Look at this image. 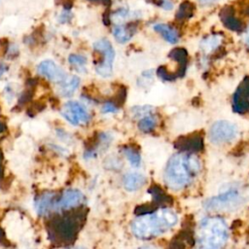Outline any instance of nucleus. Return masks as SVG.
Segmentation results:
<instances>
[{
	"label": "nucleus",
	"instance_id": "1",
	"mask_svg": "<svg viewBox=\"0 0 249 249\" xmlns=\"http://www.w3.org/2000/svg\"><path fill=\"white\" fill-rule=\"evenodd\" d=\"M201 163L199 159L191 153H179L172 156L165 167V184L173 190L188 186L199 173Z\"/></svg>",
	"mask_w": 249,
	"mask_h": 249
},
{
	"label": "nucleus",
	"instance_id": "2",
	"mask_svg": "<svg viewBox=\"0 0 249 249\" xmlns=\"http://www.w3.org/2000/svg\"><path fill=\"white\" fill-rule=\"evenodd\" d=\"M176 223V213L170 209L161 208L153 213L138 216L131 223V231L135 236L148 239L162 234Z\"/></svg>",
	"mask_w": 249,
	"mask_h": 249
},
{
	"label": "nucleus",
	"instance_id": "3",
	"mask_svg": "<svg viewBox=\"0 0 249 249\" xmlns=\"http://www.w3.org/2000/svg\"><path fill=\"white\" fill-rule=\"evenodd\" d=\"M228 238V227L219 217H210L201 221L196 249H222Z\"/></svg>",
	"mask_w": 249,
	"mask_h": 249
},
{
	"label": "nucleus",
	"instance_id": "4",
	"mask_svg": "<svg viewBox=\"0 0 249 249\" xmlns=\"http://www.w3.org/2000/svg\"><path fill=\"white\" fill-rule=\"evenodd\" d=\"M93 49L103 56L102 60H100L95 67L96 73L104 78L110 77L113 72V62L115 58V51L112 44L107 39H99L93 43Z\"/></svg>",
	"mask_w": 249,
	"mask_h": 249
},
{
	"label": "nucleus",
	"instance_id": "5",
	"mask_svg": "<svg viewBox=\"0 0 249 249\" xmlns=\"http://www.w3.org/2000/svg\"><path fill=\"white\" fill-rule=\"evenodd\" d=\"M238 134L237 126L226 120L215 122L209 130V139L214 144H224L232 141Z\"/></svg>",
	"mask_w": 249,
	"mask_h": 249
},
{
	"label": "nucleus",
	"instance_id": "6",
	"mask_svg": "<svg viewBox=\"0 0 249 249\" xmlns=\"http://www.w3.org/2000/svg\"><path fill=\"white\" fill-rule=\"evenodd\" d=\"M61 115L68 123L77 126L87 124L90 118L86 107L77 101L65 103L61 109Z\"/></svg>",
	"mask_w": 249,
	"mask_h": 249
},
{
	"label": "nucleus",
	"instance_id": "7",
	"mask_svg": "<svg viewBox=\"0 0 249 249\" xmlns=\"http://www.w3.org/2000/svg\"><path fill=\"white\" fill-rule=\"evenodd\" d=\"M38 72L48 80L55 83H61L67 77L64 70L51 59L41 61L38 65Z\"/></svg>",
	"mask_w": 249,
	"mask_h": 249
},
{
	"label": "nucleus",
	"instance_id": "8",
	"mask_svg": "<svg viewBox=\"0 0 249 249\" xmlns=\"http://www.w3.org/2000/svg\"><path fill=\"white\" fill-rule=\"evenodd\" d=\"M238 191L235 189H231L221 195L209 198L207 201H205V207L212 210H220L230 206V204L233 203L238 198Z\"/></svg>",
	"mask_w": 249,
	"mask_h": 249
},
{
	"label": "nucleus",
	"instance_id": "9",
	"mask_svg": "<svg viewBox=\"0 0 249 249\" xmlns=\"http://www.w3.org/2000/svg\"><path fill=\"white\" fill-rule=\"evenodd\" d=\"M26 222L18 213H11L7 217L6 231L10 239L17 240L22 236V233L26 231Z\"/></svg>",
	"mask_w": 249,
	"mask_h": 249
},
{
	"label": "nucleus",
	"instance_id": "10",
	"mask_svg": "<svg viewBox=\"0 0 249 249\" xmlns=\"http://www.w3.org/2000/svg\"><path fill=\"white\" fill-rule=\"evenodd\" d=\"M249 95V81H244L239 89L236 90L233 100L234 110L236 112H244L249 109L248 96Z\"/></svg>",
	"mask_w": 249,
	"mask_h": 249
},
{
	"label": "nucleus",
	"instance_id": "11",
	"mask_svg": "<svg viewBox=\"0 0 249 249\" xmlns=\"http://www.w3.org/2000/svg\"><path fill=\"white\" fill-rule=\"evenodd\" d=\"M175 146L185 152H196L202 149L203 142L199 135H189L177 140Z\"/></svg>",
	"mask_w": 249,
	"mask_h": 249
},
{
	"label": "nucleus",
	"instance_id": "12",
	"mask_svg": "<svg viewBox=\"0 0 249 249\" xmlns=\"http://www.w3.org/2000/svg\"><path fill=\"white\" fill-rule=\"evenodd\" d=\"M83 199H84V196L79 190L70 189L64 192L63 196H61L60 200L57 203V206L63 209L72 208L74 206L79 205L83 201Z\"/></svg>",
	"mask_w": 249,
	"mask_h": 249
},
{
	"label": "nucleus",
	"instance_id": "13",
	"mask_svg": "<svg viewBox=\"0 0 249 249\" xmlns=\"http://www.w3.org/2000/svg\"><path fill=\"white\" fill-rule=\"evenodd\" d=\"M145 182H146L145 176L141 173H138V172L126 173L124 176V179H123L124 187L127 191H130V192L139 190L140 188L143 187Z\"/></svg>",
	"mask_w": 249,
	"mask_h": 249
},
{
	"label": "nucleus",
	"instance_id": "14",
	"mask_svg": "<svg viewBox=\"0 0 249 249\" xmlns=\"http://www.w3.org/2000/svg\"><path fill=\"white\" fill-rule=\"evenodd\" d=\"M154 30L157 31L159 34H160L165 41L171 43V44H174L178 41L179 39V36H178V33L176 32L175 29H173L172 27L168 26L167 24H164V23H158V24H155L153 26Z\"/></svg>",
	"mask_w": 249,
	"mask_h": 249
},
{
	"label": "nucleus",
	"instance_id": "15",
	"mask_svg": "<svg viewBox=\"0 0 249 249\" xmlns=\"http://www.w3.org/2000/svg\"><path fill=\"white\" fill-rule=\"evenodd\" d=\"M149 193L153 196V201L156 205H166L171 203V197L159 186L154 185L149 189Z\"/></svg>",
	"mask_w": 249,
	"mask_h": 249
},
{
	"label": "nucleus",
	"instance_id": "16",
	"mask_svg": "<svg viewBox=\"0 0 249 249\" xmlns=\"http://www.w3.org/2000/svg\"><path fill=\"white\" fill-rule=\"evenodd\" d=\"M80 85V79L78 76H70L66 77L64 81L61 82L60 86V93L63 96H71Z\"/></svg>",
	"mask_w": 249,
	"mask_h": 249
},
{
	"label": "nucleus",
	"instance_id": "17",
	"mask_svg": "<svg viewBox=\"0 0 249 249\" xmlns=\"http://www.w3.org/2000/svg\"><path fill=\"white\" fill-rule=\"evenodd\" d=\"M113 34L118 42L125 43L132 37L133 30L130 25H117L113 28Z\"/></svg>",
	"mask_w": 249,
	"mask_h": 249
},
{
	"label": "nucleus",
	"instance_id": "18",
	"mask_svg": "<svg viewBox=\"0 0 249 249\" xmlns=\"http://www.w3.org/2000/svg\"><path fill=\"white\" fill-rule=\"evenodd\" d=\"M124 153L127 159V160L129 161V163L134 166V167H138L141 163V157L140 154L138 153V151L132 147H125L124 149Z\"/></svg>",
	"mask_w": 249,
	"mask_h": 249
},
{
	"label": "nucleus",
	"instance_id": "19",
	"mask_svg": "<svg viewBox=\"0 0 249 249\" xmlns=\"http://www.w3.org/2000/svg\"><path fill=\"white\" fill-rule=\"evenodd\" d=\"M157 124V119L155 118L154 115H147L144 116L138 123V127L140 130L144 131V132H148L151 131L152 129H154V127Z\"/></svg>",
	"mask_w": 249,
	"mask_h": 249
},
{
	"label": "nucleus",
	"instance_id": "20",
	"mask_svg": "<svg viewBox=\"0 0 249 249\" xmlns=\"http://www.w3.org/2000/svg\"><path fill=\"white\" fill-rule=\"evenodd\" d=\"M220 44V38L218 36H210L205 38L201 44L200 47L204 52H210L217 48V46Z\"/></svg>",
	"mask_w": 249,
	"mask_h": 249
},
{
	"label": "nucleus",
	"instance_id": "21",
	"mask_svg": "<svg viewBox=\"0 0 249 249\" xmlns=\"http://www.w3.org/2000/svg\"><path fill=\"white\" fill-rule=\"evenodd\" d=\"M68 61L70 64L79 68H84L85 65L87 64V58L81 54H76V53L70 54L68 57Z\"/></svg>",
	"mask_w": 249,
	"mask_h": 249
},
{
	"label": "nucleus",
	"instance_id": "22",
	"mask_svg": "<svg viewBox=\"0 0 249 249\" xmlns=\"http://www.w3.org/2000/svg\"><path fill=\"white\" fill-rule=\"evenodd\" d=\"M51 198H52V195H46L43 197H41V199L38 201V204H37V210L39 214H43L49 209Z\"/></svg>",
	"mask_w": 249,
	"mask_h": 249
},
{
	"label": "nucleus",
	"instance_id": "23",
	"mask_svg": "<svg viewBox=\"0 0 249 249\" xmlns=\"http://www.w3.org/2000/svg\"><path fill=\"white\" fill-rule=\"evenodd\" d=\"M192 12H193V6H192V3H189V2H185L184 4L181 5L180 9L178 10V13H177V17L178 18H186V17H189L192 15Z\"/></svg>",
	"mask_w": 249,
	"mask_h": 249
},
{
	"label": "nucleus",
	"instance_id": "24",
	"mask_svg": "<svg viewBox=\"0 0 249 249\" xmlns=\"http://www.w3.org/2000/svg\"><path fill=\"white\" fill-rule=\"evenodd\" d=\"M117 106L113 103H105L103 106H102V112L107 114V113H115L117 111Z\"/></svg>",
	"mask_w": 249,
	"mask_h": 249
},
{
	"label": "nucleus",
	"instance_id": "25",
	"mask_svg": "<svg viewBox=\"0 0 249 249\" xmlns=\"http://www.w3.org/2000/svg\"><path fill=\"white\" fill-rule=\"evenodd\" d=\"M7 69H8V68H7V65H6L3 61L0 60V77L3 76V74L7 71Z\"/></svg>",
	"mask_w": 249,
	"mask_h": 249
},
{
	"label": "nucleus",
	"instance_id": "26",
	"mask_svg": "<svg viewBox=\"0 0 249 249\" xmlns=\"http://www.w3.org/2000/svg\"><path fill=\"white\" fill-rule=\"evenodd\" d=\"M198 1L203 5H210V4H213L215 2H218L219 0H198Z\"/></svg>",
	"mask_w": 249,
	"mask_h": 249
},
{
	"label": "nucleus",
	"instance_id": "27",
	"mask_svg": "<svg viewBox=\"0 0 249 249\" xmlns=\"http://www.w3.org/2000/svg\"><path fill=\"white\" fill-rule=\"evenodd\" d=\"M141 249H155V248L152 247V246H145V247H143V248H141Z\"/></svg>",
	"mask_w": 249,
	"mask_h": 249
},
{
	"label": "nucleus",
	"instance_id": "28",
	"mask_svg": "<svg viewBox=\"0 0 249 249\" xmlns=\"http://www.w3.org/2000/svg\"><path fill=\"white\" fill-rule=\"evenodd\" d=\"M246 40H247V42H248V44H249V29H248V31H247V36H246Z\"/></svg>",
	"mask_w": 249,
	"mask_h": 249
},
{
	"label": "nucleus",
	"instance_id": "29",
	"mask_svg": "<svg viewBox=\"0 0 249 249\" xmlns=\"http://www.w3.org/2000/svg\"><path fill=\"white\" fill-rule=\"evenodd\" d=\"M72 249H84V248H72Z\"/></svg>",
	"mask_w": 249,
	"mask_h": 249
}]
</instances>
